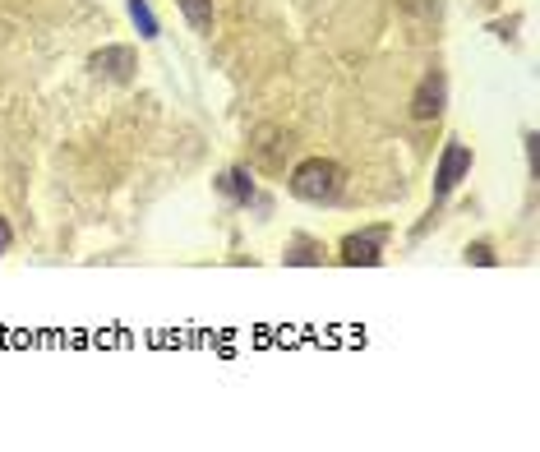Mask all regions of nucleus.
<instances>
[{
	"label": "nucleus",
	"mask_w": 540,
	"mask_h": 452,
	"mask_svg": "<svg viewBox=\"0 0 540 452\" xmlns=\"http://www.w3.org/2000/svg\"><path fill=\"white\" fill-rule=\"evenodd\" d=\"M10 240H14V231H10V222H5V217H0V254L10 250Z\"/></svg>",
	"instance_id": "obj_11"
},
{
	"label": "nucleus",
	"mask_w": 540,
	"mask_h": 452,
	"mask_svg": "<svg viewBox=\"0 0 540 452\" xmlns=\"http://www.w3.org/2000/svg\"><path fill=\"white\" fill-rule=\"evenodd\" d=\"M444 102H448V79L434 70V74L420 79L416 97H411V116H416V120H434L439 111H444Z\"/></svg>",
	"instance_id": "obj_4"
},
{
	"label": "nucleus",
	"mask_w": 540,
	"mask_h": 452,
	"mask_svg": "<svg viewBox=\"0 0 540 452\" xmlns=\"http://www.w3.org/2000/svg\"><path fill=\"white\" fill-rule=\"evenodd\" d=\"M130 19H134V28H139V37L162 33V28H157V14L148 10V0H130Z\"/></svg>",
	"instance_id": "obj_8"
},
{
	"label": "nucleus",
	"mask_w": 540,
	"mask_h": 452,
	"mask_svg": "<svg viewBox=\"0 0 540 452\" xmlns=\"http://www.w3.org/2000/svg\"><path fill=\"white\" fill-rule=\"evenodd\" d=\"M217 190L227 194V199H236V203H250L254 199V180H250V171L245 167H231V171H222Z\"/></svg>",
	"instance_id": "obj_6"
},
{
	"label": "nucleus",
	"mask_w": 540,
	"mask_h": 452,
	"mask_svg": "<svg viewBox=\"0 0 540 452\" xmlns=\"http://www.w3.org/2000/svg\"><path fill=\"white\" fill-rule=\"evenodd\" d=\"M88 70L107 74L111 84H130L134 70H139V60H134V47H102L88 56Z\"/></svg>",
	"instance_id": "obj_3"
},
{
	"label": "nucleus",
	"mask_w": 540,
	"mask_h": 452,
	"mask_svg": "<svg viewBox=\"0 0 540 452\" xmlns=\"http://www.w3.org/2000/svg\"><path fill=\"white\" fill-rule=\"evenodd\" d=\"M291 194L296 199H310V203H328L342 194V167L328 162V157H310L291 171Z\"/></svg>",
	"instance_id": "obj_1"
},
{
	"label": "nucleus",
	"mask_w": 540,
	"mask_h": 452,
	"mask_svg": "<svg viewBox=\"0 0 540 452\" xmlns=\"http://www.w3.org/2000/svg\"><path fill=\"white\" fill-rule=\"evenodd\" d=\"M287 263H319V245H310V240H296L287 250Z\"/></svg>",
	"instance_id": "obj_9"
},
{
	"label": "nucleus",
	"mask_w": 540,
	"mask_h": 452,
	"mask_svg": "<svg viewBox=\"0 0 540 452\" xmlns=\"http://www.w3.org/2000/svg\"><path fill=\"white\" fill-rule=\"evenodd\" d=\"M379 245H384V231H365V236H347L342 240V263H365V268H374V263L384 259L379 254Z\"/></svg>",
	"instance_id": "obj_5"
},
{
	"label": "nucleus",
	"mask_w": 540,
	"mask_h": 452,
	"mask_svg": "<svg viewBox=\"0 0 540 452\" xmlns=\"http://www.w3.org/2000/svg\"><path fill=\"white\" fill-rule=\"evenodd\" d=\"M471 171V148L467 143H448L444 157H439V171H434V199H448V194L462 185V176Z\"/></svg>",
	"instance_id": "obj_2"
},
{
	"label": "nucleus",
	"mask_w": 540,
	"mask_h": 452,
	"mask_svg": "<svg viewBox=\"0 0 540 452\" xmlns=\"http://www.w3.org/2000/svg\"><path fill=\"white\" fill-rule=\"evenodd\" d=\"M467 259H471V263H485V268H494V263H499V259H494V250H490V245H471V250H467Z\"/></svg>",
	"instance_id": "obj_10"
},
{
	"label": "nucleus",
	"mask_w": 540,
	"mask_h": 452,
	"mask_svg": "<svg viewBox=\"0 0 540 452\" xmlns=\"http://www.w3.org/2000/svg\"><path fill=\"white\" fill-rule=\"evenodd\" d=\"M194 33H213V0H176Z\"/></svg>",
	"instance_id": "obj_7"
}]
</instances>
